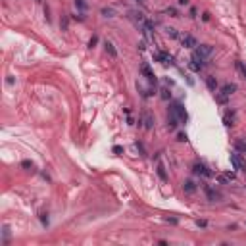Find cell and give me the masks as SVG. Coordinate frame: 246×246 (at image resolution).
Listing matches in <instances>:
<instances>
[{
    "label": "cell",
    "instance_id": "6da1fadb",
    "mask_svg": "<svg viewBox=\"0 0 246 246\" xmlns=\"http://www.w3.org/2000/svg\"><path fill=\"white\" fill-rule=\"evenodd\" d=\"M169 113H173L181 123H187L188 121V113H187L185 106H183V102H173V104H171V106H169Z\"/></svg>",
    "mask_w": 246,
    "mask_h": 246
},
{
    "label": "cell",
    "instance_id": "7a4b0ae2",
    "mask_svg": "<svg viewBox=\"0 0 246 246\" xmlns=\"http://www.w3.org/2000/svg\"><path fill=\"white\" fill-rule=\"evenodd\" d=\"M229 160H231V165L235 167V169H238V171H246V161L242 160V156H240V152H231V156H229Z\"/></svg>",
    "mask_w": 246,
    "mask_h": 246
},
{
    "label": "cell",
    "instance_id": "3957f363",
    "mask_svg": "<svg viewBox=\"0 0 246 246\" xmlns=\"http://www.w3.org/2000/svg\"><path fill=\"white\" fill-rule=\"evenodd\" d=\"M173 56L169 54V52H165V50H158V52H154V62H161V64H169V65H173Z\"/></svg>",
    "mask_w": 246,
    "mask_h": 246
},
{
    "label": "cell",
    "instance_id": "277c9868",
    "mask_svg": "<svg viewBox=\"0 0 246 246\" xmlns=\"http://www.w3.org/2000/svg\"><path fill=\"white\" fill-rule=\"evenodd\" d=\"M188 67H190L192 71H200L202 67H204V58L198 54L196 50L192 52V56H190V64H188Z\"/></svg>",
    "mask_w": 246,
    "mask_h": 246
},
{
    "label": "cell",
    "instance_id": "5b68a950",
    "mask_svg": "<svg viewBox=\"0 0 246 246\" xmlns=\"http://www.w3.org/2000/svg\"><path fill=\"white\" fill-rule=\"evenodd\" d=\"M140 73H142L146 79H148L150 85H154V87H156V83H158V77L154 75V71L150 69V65H148V64H142V65H140Z\"/></svg>",
    "mask_w": 246,
    "mask_h": 246
},
{
    "label": "cell",
    "instance_id": "8992f818",
    "mask_svg": "<svg viewBox=\"0 0 246 246\" xmlns=\"http://www.w3.org/2000/svg\"><path fill=\"white\" fill-rule=\"evenodd\" d=\"M192 171H194L196 175H202V177H213V171H210L204 164H194L192 165Z\"/></svg>",
    "mask_w": 246,
    "mask_h": 246
},
{
    "label": "cell",
    "instance_id": "52a82bcc",
    "mask_svg": "<svg viewBox=\"0 0 246 246\" xmlns=\"http://www.w3.org/2000/svg\"><path fill=\"white\" fill-rule=\"evenodd\" d=\"M181 43H183V46H185V48H196L198 46V43H196V39L192 35H185L181 39Z\"/></svg>",
    "mask_w": 246,
    "mask_h": 246
},
{
    "label": "cell",
    "instance_id": "ba28073f",
    "mask_svg": "<svg viewBox=\"0 0 246 246\" xmlns=\"http://www.w3.org/2000/svg\"><path fill=\"white\" fill-rule=\"evenodd\" d=\"M196 52L202 56V58H208V56L213 52V46H212V44H200V46L196 48Z\"/></svg>",
    "mask_w": 246,
    "mask_h": 246
},
{
    "label": "cell",
    "instance_id": "9c48e42d",
    "mask_svg": "<svg viewBox=\"0 0 246 246\" xmlns=\"http://www.w3.org/2000/svg\"><path fill=\"white\" fill-rule=\"evenodd\" d=\"M235 121H237V113H235V112H227L223 116V123L227 125V127H233Z\"/></svg>",
    "mask_w": 246,
    "mask_h": 246
},
{
    "label": "cell",
    "instance_id": "30bf717a",
    "mask_svg": "<svg viewBox=\"0 0 246 246\" xmlns=\"http://www.w3.org/2000/svg\"><path fill=\"white\" fill-rule=\"evenodd\" d=\"M183 190H185L187 194H192V192H196V183L190 181V179H187L185 183H183Z\"/></svg>",
    "mask_w": 246,
    "mask_h": 246
},
{
    "label": "cell",
    "instance_id": "8fae6325",
    "mask_svg": "<svg viewBox=\"0 0 246 246\" xmlns=\"http://www.w3.org/2000/svg\"><path fill=\"white\" fill-rule=\"evenodd\" d=\"M206 87L210 88L213 94H216V91H217V79H216L213 75H208V77H206Z\"/></svg>",
    "mask_w": 246,
    "mask_h": 246
},
{
    "label": "cell",
    "instance_id": "7c38bea8",
    "mask_svg": "<svg viewBox=\"0 0 246 246\" xmlns=\"http://www.w3.org/2000/svg\"><path fill=\"white\" fill-rule=\"evenodd\" d=\"M235 91H237V85H235V83H225V85L221 87V92L225 94V96H231Z\"/></svg>",
    "mask_w": 246,
    "mask_h": 246
},
{
    "label": "cell",
    "instance_id": "4fadbf2b",
    "mask_svg": "<svg viewBox=\"0 0 246 246\" xmlns=\"http://www.w3.org/2000/svg\"><path fill=\"white\" fill-rule=\"evenodd\" d=\"M179 123H181V121L173 116V113H169V116H167V129L173 131V129H177V125H179Z\"/></svg>",
    "mask_w": 246,
    "mask_h": 246
},
{
    "label": "cell",
    "instance_id": "5bb4252c",
    "mask_svg": "<svg viewBox=\"0 0 246 246\" xmlns=\"http://www.w3.org/2000/svg\"><path fill=\"white\" fill-rule=\"evenodd\" d=\"M104 48H106V52L112 56V58H117V50H116V46L110 43V40H106V43H104Z\"/></svg>",
    "mask_w": 246,
    "mask_h": 246
},
{
    "label": "cell",
    "instance_id": "9a60e30c",
    "mask_svg": "<svg viewBox=\"0 0 246 246\" xmlns=\"http://www.w3.org/2000/svg\"><path fill=\"white\" fill-rule=\"evenodd\" d=\"M73 4H75V8H77V10H81V12H85V10L88 8L87 0H73Z\"/></svg>",
    "mask_w": 246,
    "mask_h": 246
},
{
    "label": "cell",
    "instance_id": "2e32d148",
    "mask_svg": "<svg viewBox=\"0 0 246 246\" xmlns=\"http://www.w3.org/2000/svg\"><path fill=\"white\" fill-rule=\"evenodd\" d=\"M206 194H208V198H210L212 202H216V198H219V194H217L216 190H213L212 187H206Z\"/></svg>",
    "mask_w": 246,
    "mask_h": 246
},
{
    "label": "cell",
    "instance_id": "e0dca14e",
    "mask_svg": "<svg viewBox=\"0 0 246 246\" xmlns=\"http://www.w3.org/2000/svg\"><path fill=\"white\" fill-rule=\"evenodd\" d=\"M144 127L146 129H152L154 127V117L150 116V113H146V116H144Z\"/></svg>",
    "mask_w": 246,
    "mask_h": 246
},
{
    "label": "cell",
    "instance_id": "ac0fdd59",
    "mask_svg": "<svg viewBox=\"0 0 246 246\" xmlns=\"http://www.w3.org/2000/svg\"><path fill=\"white\" fill-rule=\"evenodd\" d=\"M100 14L104 15V18H113V15H116L113 8H102V10H100Z\"/></svg>",
    "mask_w": 246,
    "mask_h": 246
},
{
    "label": "cell",
    "instance_id": "d6986e66",
    "mask_svg": "<svg viewBox=\"0 0 246 246\" xmlns=\"http://www.w3.org/2000/svg\"><path fill=\"white\" fill-rule=\"evenodd\" d=\"M233 179H235V173H225L219 177V183H231Z\"/></svg>",
    "mask_w": 246,
    "mask_h": 246
},
{
    "label": "cell",
    "instance_id": "ffe728a7",
    "mask_svg": "<svg viewBox=\"0 0 246 246\" xmlns=\"http://www.w3.org/2000/svg\"><path fill=\"white\" fill-rule=\"evenodd\" d=\"M160 92H161L160 96L164 98V100H169V98H171V92H169V88H167V87H161V88H160Z\"/></svg>",
    "mask_w": 246,
    "mask_h": 246
},
{
    "label": "cell",
    "instance_id": "44dd1931",
    "mask_svg": "<svg viewBox=\"0 0 246 246\" xmlns=\"http://www.w3.org/2000/svg\"><path fill=\"white\" fill-rule=\"evenodd\" d=\"M158 175H160V179H161V181H167V173H165V167L161 165V164L158 165Z\"/></svg>",
    "mask_w": 246,
    "mask_h": 246
},
{
    "label": "cell",
    "instance_id": "7402d4cb",
    "mask_svg": "<svg viewBox=\"0 0 246 246\" xmlns=\"http://www.w3.org/2000/svg\"><path fill=\"white\" fill-rule=\"evenodd\" d=\"M165 31H167V35H169L171 39H177V37H179V33H177V29H173V27H167Z\"/></svg>",
    "mask_w": 246,
    "mask_h": 246
},
{
    "label": "cell",
    "instance_id": "603a6c76",
    "mask_svg": "<svg viewBox=\"0 0 246 246\" xmlns=\"http://www.w3.org/2000/svg\"><path fill=\"white\" fill-rule=\"evenodd\" d=\"M237 67H238V71L244 75V79H246V64H242V62H237Z\"/></svg>",
    "mask_w": 246,
    "mask_h": 246
},
{
    "label": "cell",
    "instance_id": "cb8c5ba5",
    "mask_svg": "<svg viewBox=\"0 0 246 246\" xmlns=\"http://www.w3.org/2000/svg\"><path fill=\"white\" fill-rule=\"evenodd\" d=\"M177 140H179V142H187V140H188L187 133H177Z\"/></svg>",
    "mask_w": 246,
    "mask_h": 246
},
{
    "label": "cell",
    "instance_id": "d4e9b609",
    "mask_svg": "<svg viewBox=\"0 0 246 246\" xmlns=\"http://www.w3.org/2000/svg\"><path fill=\"white\" fill-rule=\"evenodd\" d=\"M165 14H167V15H171V18H177V15H179L175 8H167V10H165Z\"/></svg>",
    "mask_w": 246,
    "mask_h": 246
},
{
    "label": "cell",
    "instance_id": "484cf974",
    "mask_svg": "<svg viewBox=\"0 0 246 246\" xmlns=\"http://www.w3.org/2000/svg\"><path fill=\"white\" fill-rule=\"evenodd\" d=\"M96 43H98V37H96V35H92V39L88 40V46H91V48H94V44H96Z\"/></svg>",
    "mask_w": 246,
    "mask_h": 246
},
{
    "label": "cell",
    "instance_id": "4316f807",
    "mask_svg": "<svg viewBox=\"0 0 246 246\" xmlns=\"http://www.w3.org/2000/svg\"><path fill=\"white\" fill-rule=\"evenodd\" d=\"M21 167H25V169H29V167H33V161H29V160H23V161H21Z\"/></svg>",
    "mask_w": 246,
    "mask_h": 246
},
{
    "label": "cell",
    "instance_id": "83f0119b",
    "mask_svg": "<svg viewBox=\"0 0 246 246\" xmlns=\"http://www.w3.org/2000/svg\"><path fill=\"white\" fill-rule=\"evenodd\" d=\"M40 221L43 225H48V213H40Z\"/></svg>",
    "mask_w": 246,
    "mask_h": 246
},
{
    "label": "cell",
    "instance_id": "f1b7e54d",
    "mask_svg": "<svg viewBox=\"0 0 246 246\" xmlns=\"http://www.w3.org/2000/svg\"><path fill=\"white\" fill-rule=\"evenodd\" d=\"M196 225H198V227H206L208 221H206V219H196Z\"/></svg>",
    "mask_w": 246,
    "mask_h": 246
},
{
    "label": "cell",
    "instance_id": "f546056e",
    "mask_svg": "<svg viewBox=\"0 0 246 246\" xmlns=\"http://www.w3.org/2000/svg\"><path fill=\"white\" fill-rule=\"evenodd\" d=\"M216 100L219 104H225V102H227V96H225V94H223V96H216Z\"/></svg>",
    "mask_w": 246,
    "mask_h": 246
},
{
    "label": "cell",
    "instance_id": "4dcf8cb0",
    "mask_svg": "<svg viewBox=\"0 0 246 246\" xmlns=\"http://www.w3.org/2000/svg\"><path fill=\"white\" fill-rule=\"evenodd\" d=\"M73 19H77V21H85V15H83V14H75V15H73Z\"/></svg>",
    "mask_w": 246,
    "mask_h": 246
},
{
    "label": "cell",
    "instance_id": "1f68e13d",
    "mask_svg": "<svg viewBox=\"0 0 246 246\" xmlns=\"http://www.w3.org/2000/svg\"><path fill=\"white\" fill-rule=\"evenodd\" d=\"M202 19H204V21H210V14L204 12V14H202Z\"/></svg>",
    "mask_w": 246,
    "mask_h": 246
},
{
    "label": "cell",
    "instance_id": "d6a6232c",
    "mask_svg": "<svg viewBox=\"0 0 246 246\" xmlns=\"http://www.w3.org/2000/svg\"><path fill=\"white\" fill-rule=\"evenodd\" d=\"M113 152H116V154H121L123 148H121V146H113Z\"/></svg>",
    "mask_w": 246,
    "mask_h": 246
},
{
    "label": "cell",
    "instance_id": "836d02e7",
    "mask_svg": "<svg viewBox=\"0 0 246 246\" xmlns=\"http://www.w3.org/2000/svg\"><path fill=\"white\" fill-rule=\"evenodd\" d=\"M62 29H64V31L67 29V18H64V21H62Z\"/></svg>",
    "mask_w": 246,
    "mask_h": 246
},
{
    "label": "cell",
    "instance_id": "e575fe53",
    "mask_svg": "<svg viewBox=\"0 0 246 246\" xmlns=\"http://www.w3.org/2000/svg\"><path fill=\"white\" fill-rule=\"evenodd\" d=\"M190 18H196V8H190Z\"/></svg>",
    "mask_w": 246,
    "mask_h": 246
},
{
    "label": "cell",
    "instance_id": "d590c367",
    "mask_svg": "<svg viewBox=\"0 0 246 246\" xmlns=\"http://www.w3.org/2000/svg\"><path fill=\"white\" fill-rule=\"evenodd\" d=\"M179 4H181V6H187V4H188V0H179Z\"/></svg>",
    "mask_w": 246,
    "mask_h": 246
},
{
    "label": "cell",
    "instance_id": "8d00e7d4",
    "mask_svg": "<svg viewBox=\"0 0 246 246\" xmlns=\"http://www.w3.org/2000/svg\"><path fill=\"white\" fill-rule=\"evenodd\" d=\"M137 2H139V4H144V0H137Z\"/></svg>",
    "mask_w": 246,
    "mask_h": 246
},
{
    "label": "cell",
    "instance_id": "74e56055",
    "mask_svg": "<svg viewBox=\"0 0 246 246\" xmlns=\"http://www.w3.org/2000/svg\"><path fill=\"white\" fill-rule=\"evenodd\" d=\"M37 2H40V0H37Z\"/></svg>",
    "mask_w": 246,
    "mask_h": 246
}]
</instances>
